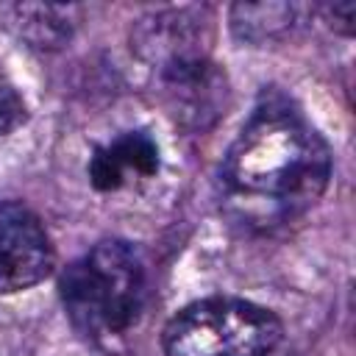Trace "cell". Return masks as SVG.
I'll use <instances>...</instances> for the list:
<instances>
[{
    "label": "cell",
    "mask_w": 356,
    "mask_h": 356,
    "mask_svg": "<svg viewBox=\"0 0 356 356\" xmlns=\"http://www.w3.org/2000/svg\"><path fill=\"white\" fill-rule=\"evenodd\" d=\"M206 22L192 11H161L134 28V50L153 72L209 56Z\"/></svg>",
    "instance_id": "obj_5"
},
{
    "label": "cell",
    "mask_w": 356,
    "mask_h": 356,
    "mask_svg": "<svg viewBox=\"0 0 356 356\" xmlns=\"http://www.w3.org/2000/svg\"><path fill=\"white\" fill-rule=\"evenodd\" d=\"M25 117H28L25 100L14 89V83L0 72V136L17 131L25 122Z\"/></svg>",
    "instance_id": "obj_9"
},
{
    "label": "cell",
    "mask_w": 356,
    "mask_h": 356,
    "mask_svg": "<svg viewBox=\"0 0 356 356\" xmlns=\"http://www.w3.org/2000/svg\"><path fill=\"white\" fill-rule=\"evenodd\" d=\"M58 295L72 328L83 339L111 348L142 317L147 270L136 248L122 239H103L64 267Z\"/></svg>",
    "instance_id": "obj_2"
},
{
    "label": "cell",
    "mask_w": 356,
    "mask_h": 356,
    "mask_svg": "<svg viewBox=\"0 0 356 356\" xmlns=\"http://www.w3.org/2000/svg\"><path fill=\"white\" fill-rule=\"evenodd\" d=\"M295 25V6L286 3H239L231 8V28L239 39L264 44L286 36Z\"/></svg>",
    "instance_id": "obj_8"
},
{
    "label": "cell",
    "mask_w": 356,
    "mask_h": 356,
    "mask_svg": "<svg viewBox=\"0 0 356 356\" xmlns=\"http://www.w3.org/2000/svg\"><path fill=\"white\" fill-rule=\"evenodd\" d=\"M14 31L36 50H56L64 47L72 36V8L64 6H14Z\"/></svg>",
    "instance_id": "obj_7"
},
{
    "label": "cell",
    "mask_w": 356,
    "mask_h": 356,
    "mask_svg": "<svg viewBox=\"0 0 356 356\" xmlns=\"http://www.w3.org/2000/svg\"><path fill=\"white\" fill-rule=\"evenodd\" d=\"M164 356H284V325L250 300L206 298L170 320Z\"/></svg>",
    "instance_id": "obj_3"
},
{
    "label": "cell",
    "mask_w": 356,
    "mask_h": 356,
    "mask_svg": "<svg viewBox=\"0 0 356 356\" xmlns=\"http://www.w3.org/2000/svg\"><path fill=\"white\" fill-rule=\"evenodd\" d=\"M53 267L56 253L39 217L17 200L0 203V295L36 286Z\"/></svg>",
    "instance_id": "obj_4"
},
{
    "label": "cell",
    "mask_w": 356,
    "mask_h": 356,
    "mask_svg": "<svg viewBox=\"0 0 356 356\" xmlns=\"http://www.w3.org/2000/svg\"><path fill=\"white\" fill-rule=\"evenodd\" d=\"M331 147L286 97H264L220 164V206L231 222L270 234L303 217L328 189Z\"/></svg>",
    "instance_id": "obj_1"
},
{
    "label": "cell",
    "mask_w": 356,
    "mask_h": 356,
    "mask_svg": "<svg viewBox=\"0 0 356 356\" xmlns=\"http://www.w3.org/2000/svg\"><path fill=\"white\" fill-rule=\"evenodd\" d=\"M159 145L145 131H125L100 145L89 159V184L97 192H122L159 175Z\"/></svg>",
    "instance_id": "obj_6"
},
{
    "label": "cell",
    "mask_w": 356,
    "mask_h": 356,
    "mask_svg": "<svg viewBox=\"0 0 356 356\" xmlns=\"http://www.w3.org/2000/svg\"><path fill=\"white\" fill-rule=\"evenodd\" d=\"M353 14H356V0H339L334 6H325V19L339 33L353 31Z\"/></svg>",
    "instance_id": "obj_10"
}]
</instances>
